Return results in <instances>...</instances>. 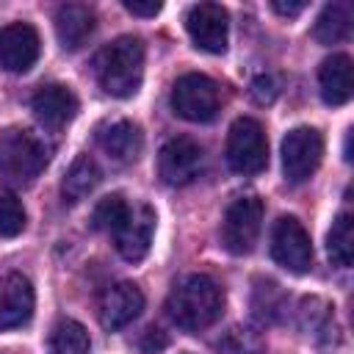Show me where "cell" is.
I'll use <instances>...</instances> for the list:
<instances>
[{
    "mask_svg": "<svg viewBox=\"0 0 354 354\" xmlns=\"http://www.w3.org/2000/svg\"><path fill=\"white\" fill-rule=\"evenodd\" d=\"M124 8L130 11V14H136V17H155L163 6L158 3V0H124Z\"/></svg>",
    "mask_w": 354,
    "mask_h": 354,
    "instance_id": "obj_28",
    "label": "cell"
},
{
    "mask_svg": "<svg viewBox=\"0 0 354 354\" xmlns=\"http://www.w3.org/2000/svg\"><path fill=\"white\" fill-rule=\"evenodd\" d=\"M171 108L185 122L205 124L218 113V86L207 75L188 72L171 86Z\"/></svg>",
    "mask_w": 354,
    "mask_h": 354,
    "instance_id": "obj_6",
    "label": "cell"
},
{
    "mask_svg": "<svg viewBox=\"0 0 354 354\" xmlns=\"http://www.w3.org/2000/svg\"><path fill=\"white\" fill-rule=\"evenodd\" d=\"M166 343H169V337H166L160 329H155V326L144 329V335L138 337V348H141V354H158V351L166 348Z\"/></svg>",
    "mask_w": 354,
    "mask_h": 354,
    "instance_id": "obj_27",
    "label": "cell"
},
{
    "mask_svg": "<svg viewBox=\"0 0 354 354\" xmlns=\"http://www.w3.org/2000/svg\"><path fill=\"white\" fill-rule=\"evenodd\" d=\"M271 8H274L277 14H282V17H299V14L307 8V3H304V0H296V3H290V0H288V3H285V0H274Z\"/></svg>",
    "mask_w": 354,
    "mask_h": 354,
    "instance_id": "obj_29",
    "label": "cell"
},
{
    "mask_svg": "<svg viewBox=\"0 0 354 354\" xmlns=\"http://www.w3.org/2000/svg\"><path fill=\"white\" fill-rule=\"evenodd\" d=\"M324 158V136L315 127H293L282 138V171L288 183H304Z\"/></svg>",
    "mask_w": 354,
    "mask_h": 354,
    "instance_id": "obj_9",
    "label": "cell"
},
{
    "mask_svg": "<svg viewBox=\"0 0 354 354\" xmlns=\"http://www.w3.org/2000/svg\"><path fill=\"white\" fill-rule=\"evenodd\" d=\"M202 166H205V152L199 141L188 136L169 138L158 152V174L166 185H174V188L194 183L202 174Z\"/></svg>",
    "mask_w": 354,
    "mask_h": 354,
    "instance_id": "obj_10",
    "label": "cell"
},
{
    "mask_svg": "<svg viewBox=\"0 0 354 354\" xmlns=\"http://www.w3.org/2000/svg\"><path fill=\"white\" fill-rule=\"evenodd\" d=\"M224 158L235 174H260L268 166V141L263 124L252 116L235 119L227 133Z\"/></svg>",
    "mask_w": 354,
    "mask_h": 354,
    "instance_id": "obj_4",
    "label": "cell"
},
{
    "mask_svg": "<svg viewBox=\"0 0 354 354\" xmlns=\"http://www.w3.org/2000/svg\"><path fill=\"white\" fill-rule=\"evenodd\" d=\"M47 351L50 354H91V340H88L86 326L72 318H61L50 332Z\"/></svg>",
    "mask_w": 354,
    "mask_h": 354,
    "instance_id": "obj_21",
    "label": "cell"
},
{
    "mask_svg": "<svg viewBox=\"0 0 354 354\" xmlns=\"http://www.w3.org/2000/svg\"><path fill=\"white\" fill-rule=\"evenodd\" d=\"M77 97L69 86H61V83H50V86H41L33 97H30V111L36 116V122L47 130H61L66 127L75 116H77Z\"/></svg>",
    "mask_w": 354,
    "mask_h": 354,
    "instance_id": "obj_12",
    "label": "cell"
},
{
    "mask_svg": "<svg viewBox=\"0 0 354 354\" xmlns=\"http://www.w3.org/2000/svg\"><path fill=\"white\" fill-rule=\"evenodd\" d=\"M326 252L329 260L340 268H348L354 260V216L348 210L337 213V218L332 221V230L326 235Z\"/></svg>",
    "mask_w": 354,
    "mask_h": 354,
    "instance_id": "obj_22",
    "label": "cell"
},
{
    "mask_svg": "<svg viewBox=\"0 0 354 354\" xmlns=\"http://www.w3.org/2000/svg\"><path fill=\"white\" fill-rule=\"evenodd\" d=\"M25 207L11 191H0V238H17L25 230Z\"/></svg>",
    "mask_w": 354,
    "mask_h": 354,
    "instance_id": "obj_24",
    "label": "cell"
},
{
    "mask_svg": "<svg viewBox=\"0 0 354 354\" xmlns=\"http://www.w3.org/2000/svg\"><path fill=\"white\" fill-rule=\"evenodd\" d=\"M252 310L260 321H274L282 313V290L271 279H260L252 293Z\"/></svg>",
    "mask_w": 354,
    "mask_h": 354,
    "instance_id": "obj_23",
    "label": "cell"
},
{
    "mask_svg": "<svg viewBox=\"0 0 354 354\" xmlns=\"http://www.w3.org/2000/svg\"><path fill=\"white\" fill-rule=\"evenodd\" d=\"M94 75L105 94L127 100L141 88L144 77V41L138 36H119L105 44L94 58Z\"/></svg>",
    "mask_w": 354,
    "mask_h": 354,
    "instance_id": "obj_2",
    "label": "cell"
},
{
    "mask_svg": "<svg viewBox=\"0 0 354 354\" xmlns=\"http://www.w3.org/2000/svg\"><path fill=\"white\" fill-rule=\"evenodd\" d=\"M124 210H127V199L122 194H108V196H102L97 202V207L91 213V227L111 235V230L119 224V218H122Z\"/></svg>",
    "mask_w": 354,
    "mask_h": 354,
    "instance_id": "obj_25",
    "label": "cell"
},
{
    "mask_svg": "<svg viewBox=\"0 0 354 354\" xmlns=\"http://www.w3.org/2000/svg\"><path fill=\"white\" fill-rule=\"evenodd\" d=\"M271 257L290 274H307L313 266V243L299 218L282 216L271 227Z\"/></svg>",
    "mask_w": 354,
    "mask_h": 354,
    "instance_id": "obj_8",
    "label": "cell"
},
{
    "mask_svg": "<svg viewBox=\"0 0 354 354\" xmlns=\"http://www.w3.org/2000/svg\"><path fill=\"white\" fill-rule=\"evenodd\" d=\"M97 144L100 149L116 160V163H133L144 149L141 127L130 119H113L97 127Z\"/></svg>",
    "mask_w": 354,
    "mask_h": 354,
    "instance_id": "obj_16",
    "label": "cell"
},
{
    "mask_svg": "<svg viewBox=\"0 0 354 354\" xmlns=\"http://www.w3.org/2000/svg\"><path fill=\"white\" fill-rule=\"evenodd\" d=\"M100 180H102V171H100L97 160L91 155H77L72 160V166L66 169V174H64L61 194H64V199L69 205H75V202L86 199L100 185Z\"/></svg>",
    "mask_w": 354,
    "mask_h": 354,
    "instance_id": "obj_20",
    "label": "cell"
},
{
    "mask_svg": "<svg viewBox=\"0 0 354 354\" xmlns=\"http://www.w3.org/2000/svg\"><path fill=\"white\" fill-rule=\"evenodd\" d=\"M152 235H155V210L144 202L136 205L127 202V210L122 213L119 224L111 230L113 246L127 263H138L147 257Z\"/></svg>",
    "mask_w": 354,
    "mask_h": 354,
    "instance_id": "obj_7",
    "label": "cell"
},
{
    "mask_svg": "<svg viewBox=\"0 0 354 354\" xmlns=\"http://www.w3.org/2000/svg\"><path fill=\"white\" fill-rule=\"evenodd\" d=\"M144 310V293L133 282H116L100 296V324L108 332H116L133 324Z\"/></svg>",
    "mask_w": 354,
    "mask_h": 354,
    "instance_id": "obj_14",
    "label": "cell"
},
{
    "mask_svg": "<svg viewBox=\"0 0 354 354\" xmlns=\"http://www.w3.org/2000/svg\"><path fill=\"white\" fill-rule=\"evenodd\" d=\"M224 290L207 274H185L166 296L169 318L185 332H202L221 318Z\"/></svg>",
    "mask_w": 354,
    "mask_h": 354,
    "instance_id": "obj_1",
    "label": "cell"
},
{
    "mask_svg": "<svg viewBox=\"0 0 354 354\" xmlns=\"http://www.w3.org/2000/svg\"><path fill=\"white\" fill-rule=\"evenodd\" d=\"M263 230V202L252 194L227 205L221 221V243L230 254H249Z\"/></svg>",
    "mask_w": 354,
    "mask_h": 354,
    "instance_id": "obj_5",
    "label": "cell"
},
{
    "mask_svg": "<svg viewBox=\"0 0 354 354\" xmlns=\"http://www.w3.org/2000/svg\"><path fill=\"white\" fill-rule=\"evenodd\" d=\"M94 25H97L94 22V11L88 6H83V3H66L55 14V36H58L61 47L69 50V53L80 50L91 39Z\"/></svg>",
    "mask_w": 354,
    "mask_h": 354,
    "instance_id": "obj_17",
    "label": "cell"
},
{
    "mask_svg": "<svg viewBox=\"0 0 354 354\" xmlns=\"http://www.w3.org/2000/svg\"><path fill=\"white\" fill-rule=\"evenodd\" d=\"M249 91H252L254 102L268 105V102H274V100H277V94H279V83H277V77H274V75H268V72H266V75H257V77L252 80Z\"/></svg>",
    "mask_w": 354,
    "mask_h": 354,
    "instance_id": "obj_26",
    "label": "cell"
},
{
    "mask_svg": "<svg viewBox=\"0 0 354 354\" xmlns=\"http://www.w3.org/2000/svg\"><path fill=\"white\" fill-rule=\"evenodd\" d=\"M39 33L28 22H11L0 30V66L8 72H28L39 61Z\"/></svg>",
    "mask_w": 354,
    "mask_h": 354,
    "instance_id": "obj_13",
    "label": "cell"
},
{
    "mask_svg": "<svg viewBox=\"0 0 354 354\" xmlns=\"http://www.w3.org/2000/svg\"><path fill=\"white\" fill-rule=\"evenodd\" d=\"M50 149L36 133L25 127L0 130V183L6 188H28L44 171Z\"/></svg>",
    "mask_w": 354,
    "mask_h": 354,
    "instance_id": "obj_3",
    "label": "cell"
},
{
    "mask_svg": "<svg viewBox=\"0 0 354 354\" xmlns=\"http://www.w3.org/2000/svg\"><path fill=\"white\" fill-rule=\"evenodd\" d=\"M185 30L191 41L213 55H221L227 50V33H230V17L227 8L218 3H196L185 14Z\"/></svg>",
    "mask_w": 354,
    "mask_h": 354,
    "instance_id": "obj_11",
    "label": "cell"
},
{
    "mask_svg": "<svg viewBox=\"0 0 354 354\" xmlns=\"http://www.w3.org/2000/svg\"><path fill=\"white\" fill-rule=\"evenodd\" d=\"M33 285L22 274L0 277V332L17 329L33 315Z\"/></svg>",
    "mask_w": 354,
    "mask_h": 354,
    "instance_id": "obj_15",
    "label": "cell"
},
{
    "mask_svg": "<svg viewBox=\"0 0 354 354\" xmlns=\"http://www.w3.org/2000/svg\"><path fill=\"white\" fill-rule=\"evenodd\" d=\"M318 91L321 100L326 105H346L351 100L354 91V80H351V58L337 53L329 55L321 69H318Z\"/></svg>",
    "mask_w": 354,
    "mask_h": 354,
    "instance_id": "obj_18",
    "label": "cell"
},
{
    "mask_svg": "<svg viewBox=\"0 0 354 354\" xmlns=\"http://www.w3.org/2000/svg\"><path fill=\"white\" fill-rule=\"evenodd\" d=\"M351 22H354L351 3H346V0L329 3V6H324V11L318 14V19H315V25H313V36H315V41H321V44L346 41V39L351 36Z\"/></svg>",
    "mask_w": 354,
    "mask_h": 354,
    "instance_id": "obj_19",
    "label": "cell"
}]
</instances>
